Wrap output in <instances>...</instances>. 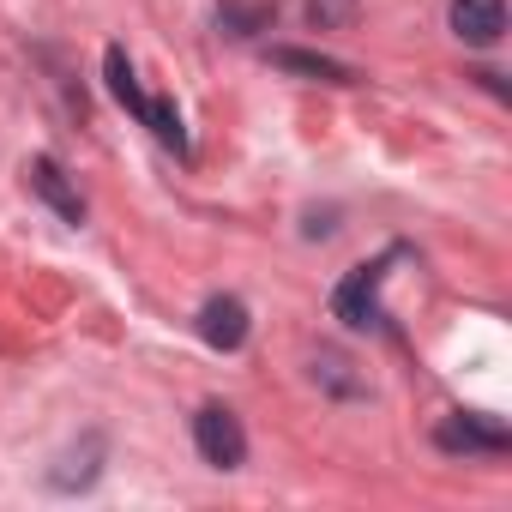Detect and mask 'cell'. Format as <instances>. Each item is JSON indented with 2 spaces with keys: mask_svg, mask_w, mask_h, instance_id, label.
<instances>
[{
  "mask_svg": "<svg viewBox=\"0 0 512 512\" xmlns=\"http://www.w3.org/2000/svg\"><path fill=\"white\" fill-rule=\"evenodd\" d=\"M398 253H404V247H392V253H380V260L356 266V272L338 284L332 308H338V320H344V326H380V284H386V266L398 260Z\"/></svg>",
  "mask_w": 512,
  "mask_h": 512,
  "instance_id": "cell-1",
  "label": "cell"
},
{
  "mask_svg": "<svg viewBox=\"0 0 512 512\" xmlns=\"http://www.w3.org/2000/svg\"><path fill=\"white\" fill-rule=\"evenodd\" d=\"M193 446H199V458L217 464V470H241V458H247V434H241V422H235L229 404H205V410L193 416Z\"/></svg>",
  "mask_w": 512,
  "mask_h": 512,
  "instance_id": "cell-2",
  "label": "cell"
},
{
  "mask_svg": "<svg viewBox=\"0 0 512 512\" xmlns=\"http://www.w3.org/2000/svg\"><path fill=\"white\" fill-rule=\"evenodd\" d=\"M434 440H440V452H506V446H512L506 422H494V416H482V410H452V416L434 428Z\"/></svg>",
  "mask_w": 512,
  "mask_h": 512,
  "instance_id": "cell-3",
  "label": "cell"
},
{
  "mask_svg": "<svg viewBox=\"0 0 512 512\" xmlns=\"http://www.w3.org/2000/svg\"><path fill=\"white\" fill-rule=\"evenodd\" d=\"M25 181H31V193H37L55 217L85 223V199H79V187L67 181V169H61L55 157H31V163H25Z\"/></svg>",
  "mask_w": 512,
  "mask_h": 512,
  "instance_id": "cell-4",
  "label": "cell"
},
{
  "mask_svg": "<svg viewBox=\"0 0 512 512\" xmlns=\"http://www.w3.org/2000/svg\"><path fill=\"white\" fill-rule=\"evenodd\" d=\"M452 31L470 49H494L506 37V0H452Z\"/></svg>",
  "mask_w": 512,
  "mask_h": 512,
  "instance_id": "cell-5",
  "label": "cell"
},
{
  "mask_svg": "<svg viewBox=\"0 0 512 512\" xmlns=\"http://www.w3.org/2000/svg\"><path fill=\"white\" fill-rule=\"evenodd\" d=\"M199 338H205L211 350H241V344H247V308H241L235 296H211V302L199 308Z\"/></svg>",
  "mask_w": 512,
  "mask_h": 512,
  "instance_id": "cell-6",
  "label": "cell"
},
{
  "mask_svg": "<svg viewBox=\"0 0 512 512\" xmlns=\"http://www.w3.org/2000/svg\"><path fill=\"white\" fill-rule=\"evenodd\" d=\"M272 67L302 73V79H326V85H356V67H344L332 55H308V49H272Z\"/></svg>",
  "mask_w": 512,
  "mask_h": 512,
  "instance_id": "cell-7",
  "label": "cell"
},
{
  "mask_svg": "<svg viewBox=\"0 0 512 512\" xmlns=\"http://www.w3.org/2000/svg\"><path fill=\"white\" fill-rule=\"evenodd\" d=\"M278 13L266 7V0H223L217 7V31L223 37H253V31H266Z\"/></svg>",
  "mask_w": 512,
  "mask_h": 512,
  "instance_id": "cell-8",
  "label": "cell"
},
{
  "mask_svg": "<svg viewBox=\"0 0 512 512\" xmlns=\"http://www.w3.org/2000/svg\"><path fill=\"white\" fill-rule=\"evenodd\" d=\"M103 79H109V91H115V103H127L133 115H145V91H139V73H133V61H127V49H109V55H103Z\"/></svg>",
  "mask_w": 512,
  "mask_h": 512,
  "instance_id": "cell-9",
  "label": "cell"
},
{
  "mask_svg": "<svg viewBox=\"0 0 512 512\" xmlns=\"http://www.w3.org/2000/svg\"><path fill=\"white\" fill-rule=\"evenodd\" d=\"M139 121H145L169 151H187V133H181V115H175V103H169V97H145V115H139Z\"/></svg>",
  "mask_w": 512,
  "mask_h": 512,
  "instance_id": "cell-10",
  "label": "cell"
},
{
  "mask_svg": "<svg viewBox=\"0 0 512 512\" xmlns=\"http://www.w3.org/2000/svg\"><path fill=\"white\" fill-rule=\"evenodd\" d=\"M350 13H356V0H308V19H314L320 31H332V25H350Z\"/></svg>",
  "mask_w": 512,
  "mask_h": 512,
  "instance_id": "cell-11",
  "label": "cell"
}]
</instances>
